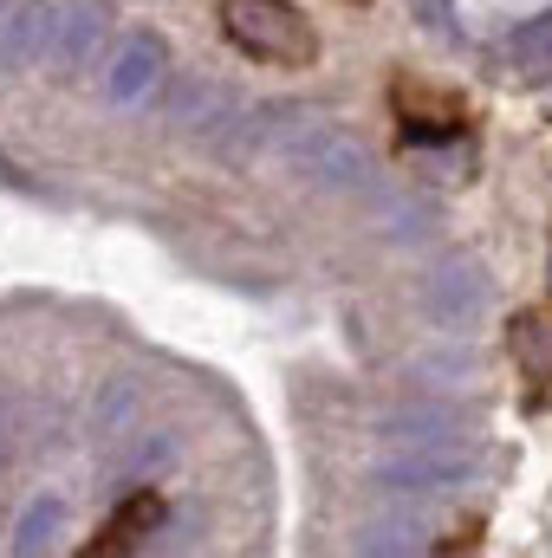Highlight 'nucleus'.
Returning <instances> with one entry per match:
<instances>
[{
	"mask_svg": "<svg viewBox=\"0 0 552 558\" xmlns=\"http://www.w3.org/2000/svg\"><path fill=\"white\" fill-rule=\"evenodd\" d=\"M215 13H221V33L235 52H248L261 65H286V72L319 65V33L292 0H221Z\"/></svg>",
	"mask_w": 552,
	"mask_h": 558,
	"instance_id": "1",
	"label": "nucleus"
},
{
	"mask_svg": "<svg viewBox=\"0 0 552 558\" xmlns=\"http://www.w3.org/2000/svg\"><path fill=\"white\" fill-rule=\"evenodd\" d=\"M274 149L305 182H325V189H364L371 182L364 149L345 137L338 124L312 118V111H274Z\"/></svg>",
	"mask_w": 552,
	"mask_h": 558,
	"instance_id": "2",
	"label": "nucleus"
},
{
	"mask_svg": "<svg viewBox=\"0 0 552 558\" xmlns=\"http://www.w3.org/2000/svg\"><path fill=\"white\" fill-rule=\"evenodd\" d=\"M475 474V454H461L448 435H416L404 454L384 461V487L397 494H442V487H461Z\"/></svg>",
	"mask_w": 552,
	"mask_h": 558,
	"instance_id": "3",
	"label": "nucleus"
},
{
	"mask_svg": "<svg viewBox=\"0 0 552 558\" xmlns=\"http://www.w3.org/2000/svg\"><path fill=\"white\" fill-rule=\"evenodd\" d=\"M105 39H111V7L105 0H65L52 13V52H46V65L59 78H79L85 65L105 59Z\"/></svg>",
	"mask_w": 552,
	"mask_h": 558,
	"instance_id": "4",
	"label": "nucleus"
},
{
	"mask_svg": "<svg viewBox=\"0 0 552 558\" xmlns=\"http://www.w3.org/2000/svg\"><path fill=\"white\" fill-rule=\"evenodd\" d=\"M169 78V46L156 39V33H131L118 52H111V65H105V92H111V105H143V98H156V85Z\"/></svg>",
	"mask_w": 552,
	"mask_h": 558,
	"instance_id": "5",
	"label": "nucleus"
},
{
	"mask_svg": "<svg viewBox=\"0 0 552 558\" xmlns=\"http://www.w3.org/2000/svg\"><path fill=\"white\" fill-rule=\"evenodd\" d=\"M52 52V13L39 0H0V72H26Z\"/></svg>",
	"mask_w": 552,
	"mask_h": 558,
	"instance_id": "6",
	"label": "nucleus"
},
{
	"mask_svg": "<svg viewBox=\"0 0 552 558\" xmlns=\"http://www.w3.org/2000/svg\"><path fill=\"white\" fill-rule=\"evenodd\" d=\"M156 526H163V500H156V487H131L124 507L105 520V533H98L85 553H137Z\"/></svg>",
	"mask_w": 552,
	"mask_h": 558,
	"instance_id": "7",
	"label": "nucleus"
},
{
	"mask_svg": "<svg viewBox=\"0 0 552 558\" xmlns=\"http://www.w3.org/2000/svg\"><path fill=\"white\" fill-rule=\"evenodd\" d=\"M397 111H404V137L410 143H448L461 131V105L455 98H429L422 85H397Z\"/></svg>",
	"mask_w": 552,
	"mask_h": 558,
	"instance_id": "8",
	"label": "nucleus"
},
{
	"mask_svg": "<svg viewBox=\"0 0 552 558\" xmlns=\"http://www.w3.org/2000/svg\"><path fill=\"white\" fill-rule=\"evenodd\" d=\"M507 351H514L520 377L547 390L552 384V318L547 312H514V318H507Z\"/></svg>",
	"mask_w": 552,
	"mask_h": 558,
	"instance_id": "9",
	"label": "nucleus"
},
{
	"mask_svg": "<svg viewBox=\"0 0 552 558\" xmlns=\"http://www.w3.org/2000/svg\"><path fill=\"white\" fill-rule=\"evenodd\" d=\"M228 118H241L228 92H215V85H182V98H176V124H182V131H195V137H215Z\"/></svg>",
	"mask_w": 552,
	"mask_h": 558,
	"instance_id": "10",
	"label": "nucleus"
},
{
	"mask_svg": "<svg viewBox=\"0 0 552 558\" xmlns=\"http://www.w3.org/2000/svg\"><path fill=\"white\" fill-rule=\"evenodd\" d=\"M59 526H65V500H59V494L33 500V507L20 513V526H13V553H46V546L59 539Z\"/></svg>",
	"mask_w": 552,
	"mask_h": 558,
	"instance_id": "11",
	"label": "nucleus"
},
{
	"mask_svg": "<svg viewBox=\"0 0 552 558\" xmlns=\"http://www.w3.org/2000/svg\"><path fill=\"white\" fill-rule=\"evenodd\" d=\"M131 428H143L137 422V384H118V390L105 397V410H98V435L111 441V435H131Z\"/></svg>",
	"mask_w": 552,
	"mask_h": 558,
	"instance_id": "12",
	"label": "nucleus"
},
{
	"mask_svg": "<svg viewBox=\"0 0 552 558\" xmlns=\"http://www.w3.org/2000/svg\"><path fill=\"white\" fill-rule=\"evenodd\" d=\"M514 52H520V65H527V72H552V13L540 20V26L514 33Z\"/></svg>",
	"mask_w": 552,
	"mask_h": 558,
	"instance_id": "13",
	"label": "nucleus"
},
{
	"mask_svg": "<svg viewBox=\"0 0 552 558\" xmlns=\"http://www.w3.org/2000/svg\"><path fill=\"white\" fill-rule=\"evenodd\" d=\"M0 435H7V416H0Z\"/></svg>",
	"mask_w": 552,
	"mask_h": 558,
	"instance_id": "14",
	"label": "nucleus"
},
{
	"mask_svg": "<svg viewBox=\"0 0 552 558\" xmlns=\"http://www.w3.org/2000/svg\"><path fill=\"white\" fill-rule=\"evenodd\" d=\"M547 267H552V260H547Z\"/></svg>",
	"mask_w": 552,
	"mask_h": 558,
	"instance_id": "15",
	"label": "nucleus"
}]
</instances>
